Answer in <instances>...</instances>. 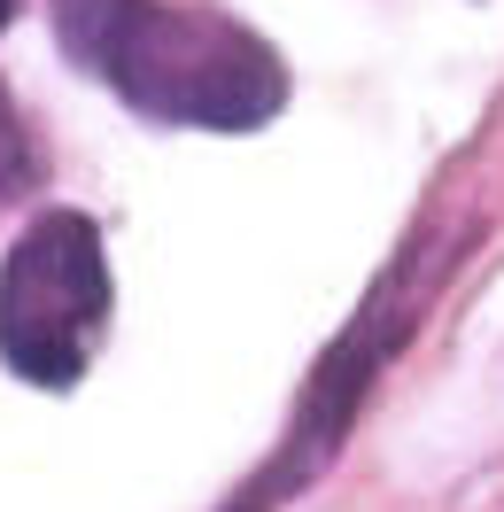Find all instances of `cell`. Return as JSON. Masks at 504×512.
Here are the masks:
<instances>
[{"label":"cell","instance_id":"obj_1","mask_svg":"<svg viewBox=\"0 0 504 512\" xmlns=\"http://www.w3.org/2000/svg\"><path fill=\"white\" fill-rule=\"evenodd\" d=\"M55 39L109 94L202 132H256L280 117L287 63L233 16L171 8V0H55Z\"/></svg>","mask_w":504,"mask_h":512},{"label":"cell","instance_id":"obj_2","mask_svg":"<svg viewBox=\"0 0 504 512\" xmlns=\"http://www.w3.org/2000/svg\"><path fill=\"white\" fill-rule=\"evenodd\" d=\"M109 256L86 210H47L0 264V365L32 388H78L109 334Z\"/></svg>","mask_w":504,"mask_h":512},{"label":"cell","instance_id":"obj_3","mask_svg":"<svg viewBox=\"0 0 504 512\" xmlns=\"http://www.w3.org/2000/svg\"><path fill=\"white\" fill-rule=\"evenodd\" d=\"M411 256L380 280V295L349 319V334L326 350V365H318V381L303 388V412H295V427H287V443H280V458L264 466V481H256L249 497L233 512H272L280 497H295L303 481L334 458V443L349 435V419H357V404H365V388H373V373L388 365V350L404 342V326H411Z\"/></svg>","mask_w":504,"mask_h":512},{"label":"cell","instance_id":"obj_4","mask_svg":"<svg viewBox=\"0 0 504 512\" xmlns=\"http://www.w3.org/2000/svg\"><path fill=\"white\" fill-rule=\"evenodd\" d=\"M8 16H16V0H0V24H8Z\"/></svg>","mask_w":504,"mask_h":512}]
</instances>
